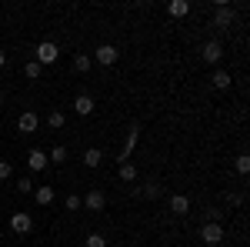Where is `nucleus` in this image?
Listing matches in <instances>:
<instances>
[{
	"instance_id": "f8f14e48",
	"label": "nucleus",
	"mask_w": 250,
	"mask_h": 247,
	"mask_svg": "<svg viewBox=\"0 0 250 247\" xmlns=\"http://www.w3.org/2000/svg\"><path fill=\"white\" fill-rule=\"evenodd\" d=\"M167 14H170V17H187V14H190V0H170V3H167Z\"/></svg>"
},
{
	"instance_id": "393cba45",
	"label": "nucleus",
	"mask_w": 250,
	"mask_h": 247,
	"mask_svg": "<svg viewBox=\"0 0 250 247\" xmlns=\"http://www.w3.org/2000/svg\"><path fill=\"white\" fill-rule=\"evenodd\" d=\"M80 207H83V201L77 194H67V210H80Z\"/></svg>"
},
{
	"instance_id": "412c9836",
	"label": "nucleus",
	"mask_w": 250,
	"mask_h": 247,
	"mask_svg": "<svg viewBox=\"0 0 250 247\" xmlns=\"http://www.w3.org/2000/svg\"><path fill=\"white\" fill-rule=\"evenodd\" d=\"M47 157H50V164H63V160H67V147H63V144H57V147L47 154Z\"/></svg>"
},
{
	"instance_id": "ddd939ff",
	"label": "nucleus",
	"mask_w": 250,
	"mask_h": 247,
	"mask_svg": "<svg viewBox=\"0 0 250 247\" xmlns=\"http://www.w3.org/2000/svg\"><path fill=\"white\" fill-rule=\"evenodd\" d=\"M170 210L177 214V217H184V214L190 210V201H187L184 194H173V197H170Z\"/></svg>"
},
{
	"instance_id": "aec40b11",
	"label": "nucleus",
	"mask_w": 250,
	"mask_h": 247,
	"mask_svg": "<svg viewBox=\"0 0 250 247\" xmlns=\"http://www.w3.org/2000/svg\"><path fill=\"white\" fill-rule=\"evenodd\" d=\"M40 74H43V67H40L37 60H30V64H27V67H23V77H27V80H37Z\"/></svg>"
},
{
	"instance_id": "bb28decb",
	"label": "nucleus",
	"mask_w": 250,
	"mask_h": 247,
	"mask_svg": "<svg viewBox=\"0 0 250 247\" xmlns=\"http://www.w3.org/2000/svg\"><path fill=\"white\" fill-rule=\"evenodd\" d=\"M14 174V167H10V160H0V180H7Z\"/></svg>"
},
{
	"instance_id": "20e7f679",
	"label": "nucleus",
	"mask_w": 250,
	"mask_h": 247,
	"mask_svg": "<svg viewBox=\"0 0 250 247\" xmlns=\"http://www.w3.org/2000/svg\"><path fill=\"white\" fill-rule=\"evenodd\" d=\"M10 230H14V234H30V230H34V217H30L27 210L10 214Z\"/></svg>"
},
{
	"instance_id": "4be33fe9",
	"label": "nucleus",
	"mask_w": 250,
	"mask_h": 247,
	"mask_svg": "<svg viewBox=\"0 0 250 247\" xmlns=\"http://www.w3.org/2000/svg\"><path fill=\"white\" fill-rule=\"evenodd\" d=\"M87 247H107V237L104 234H87Z\"/></svg>"
},
{
	"instance_id": "c85d7f7f",
	"label": "nucleus",
	"mask_w": 250,
	"mask_h": 247,
	"mask_svg": "<svg viewBox=\"0 0 250 247\" xmlns=\"http://www.w3.org/2000/svg\"><path fill=\"white\" fill-rule=\"evenodd\" d=\"M0 104H3V94H0Z\"/></svg>"
},
{
	"instance_id": "6e6552de",
	"label": "nucleus",
	"mask_w": 250,
	"mask_h": 247,
	"mask_svg": "<svg viewBox=\"0 0 250 247\" xmlns=\"http://www.w3.org/2000/svg\"><path fill=\"white\" fill-rule=\"evenodd\" d=\"M74 111H77L80 117H90L97 111V100L90 94H77V97H74Z\"/></svg>"
},
{
	"instance_id": "6ab92c4d",
	"label": "nucleus",
	"mask_w": 250,
	"mask_h": 247,
	"mask_svg": "<svg viewBox=\"0 0 250 247\" xmlns=\"http://www.w3.org/2000/svg\"><path fill=\"white\" fill-rule=\"evenodd\" d=\"M47 124H50L54 131H60V127L67 124V117H63V111H50V114H47Z\"/></svg>"
},
{
	"instance_id": "b1692460",
	"label": "nucleus",
	"mask_w": 250,
	"mask_h": 247,
	"mask_svg": "<svg viewBox=\"0 0 250 247\" xmlns=\"http://www.w3.org/2000/svg\"><path fill=\"white\" fill-rule=\"evenodd\" d=\"M237 171H240V174H250V157H247V154H240V157H237Z\"/></svg>"
},
{
	"instance_id": "9d476101",
	"label": "nucleus",
	"mask_w": 250,
	"mask_h": 247,
	"mask_svg": "<svg viewBox=\"0 0 250 247\" xmlns=\"http://www.w3.org/2000/svg\"><path fill=\"white\" fill-rule=\"evenodd\" d=\"M80 201H83V207H87V210H104V204H107V197H104L100 190H90V194H83Z\"/></svg>"
},
{
	"instance_id": "a211bd4d",
	"label": "nucleus",
	"mask_w": 250,
	"mask_h": 247,
	"mask_svg": "<svg viewBox=\"0 0 250 247\" xmlns=\"http://www.w3.org/2000/svg\"><path fill=\"white\" fill-rule=\"evenodd\" d=\"M74 67H77V74H87V70L94 67V60L87 57V54H77V57H74Z\"/></svg>"
},
{
	"instance_id": "2eb2a0df",
	"label": "nucleus",
	"mask_w": 250,
	"mask_h": 247,
	"mask_svg": "<svg viewBox=\"0 0 250 247\" xmlns=\"http://www.w3.org/2000/svg\"><path fill=\"white\" fill-rule=\"evenodd\" d=\"M117 177H120L124 184H134V180H137V167L127 160V164H120V167H117Z\"/></svg>"
},
{
	"instance_id": "cd10ccee",
	"label": "nucleus",
	"mask_w": 250,
	"mask_h": 247,
	"mask_svg": "<svg viewBox=\"0 0 250 247\" xmlns=\"http://www.w3.org/2000/svg\"><path fill=\"white\" fill-rule=\"evenodd\" d=\"M3 64H7V54H3V50H0V70H3Z\"/></svg>"
},
{
	"instance_id": "a878e982",
	"label": "nucleus",
	"mask_w": 250,
	"mask_h": 247,
	"mask_svg": "<svg viewBox=\"0 0 250 247\" xmlns=\"http://www.w3.org/2000/svg\"><path fill=\"white\" fill-rule=\"evenodd\" d=\"M140 194H144V197H150V201H154V197H160V184H147V187L140 190Z\"/></svg>"
},
{
	"instance_id": "0eeeda50",
	"label": "nucleus",
	"mask_w": 250,
	"mask_h": 247,
	"mask_svg": "<svg viewBox=\"0 0 250 247\" xmlns=\"http://www.w3.org/2000/svg\"><path fill=\"white\" fill-rule=\"evenodd\" d=\"M200 57H204V64H217V60L224 57V47H220V40H207V44L200 47Z\"/></svg>"
},
{
	"instance_id": "423d86ee",
	"label": "nucleus",
	"mask_w": 250,
	"mask_h": 247,
	"mask_svg": "<svg viewBox=\"0 0 250 247\" xmlns=\"http://www.w3.org/2000/svg\"><path fill=\"white\" fill-rule=\"evenodd\" d=\"M230 23H233V7H227V3H217V10H213V27L227 30Z\"/></svg>"
},
{
	"instance_id": "9b49d317",
	"label": "nucleus",
	"mask_w": 250,
	"mask_h": 247,
	"mask_svg": "<svg viewBox=\"0 0 250 247\" xmlns=\"http://www.w3.org/2000/svg\"><path fill=\"white\" fill-rule=\"evenodd\" d=\"M47 164H50V157H47L43 151H30L27 154V167H30V171H43Z\"/></svg>"
},
{
	"instance_id": "f03ea898",
	"label": "nucleus",
	"mask_w": 250,
	"mask_h": 247,
	"mask_svg": "<svg viewBox=\"0 0 250 247\" xmlns=\"http://www.w3.org/2000/svg\"><path fill=\"white\" fill-rule=\"evenodd\" d=\"M200 241H204L207 247H217L220 241H224V227H220L217 221H207V224L200 227Z\"/></svg>"
},
{
	"instance_id": "dca6fc26",
	"label": "nucleus",
	"mask_w": 250,
	"mask_h": 247,
	"mask_svg": "<svg viewBox=\"0 0 250 247\" xmlns=\"http://www.w3.org/2000/svg\"><path fill=\"white\" fill-rule=\"evenodd\" d=\"M210 84H213V87H217V90H227V87H230L233 80H230V74H227V70H213Z\"/></svg>"
},
{
	"instance_id": "39448f33",
	"label": "nucleus",
	"mask_w": 250,
	"mask_h": 247,
	"mask_svg": "<svg viewBox=\"0 0 250 247\" xmlns=\"http://www.w3.org/2000/svg\"><path fill=\"white\" fill-rule=\"evenodd\" d=\"M137 140H140V124H130V131H127V140H124V147H120V164H127V160H130V154H134Z\"/></svg>"
},
{
	"instance_id": "f3484780",
	"label": "nucleus",
	"mask_w": 250,
	"mask_h": 247,
	"mask_svg": "<svg viewBox=\"0 0 250 247\" xmlns=\"http://www.w3.org/2000/svg\"><path fill=\"white\" fill-rule=\"evenodd\" d=\"M100 160H104V154L97 151V147H90V151H83V164H87V167H100Z\"/></svg>"
},
{
	"instance_id": "4468645a",
	"label": "nucleus",
	"mask_w": 250,
	"mask_h": 247,
	"mask_svg": "<svg viewBox=\"0 0 250 247\" xmlns=\"http://www.w3.org/2000/svg\"><path fill=\"white\" fill-rule=\"evenodd\" d=\"M54 187H34V201H37L40 207H47V204H54Z\"/></svg>"
},
{
	"instance_id": "1a4fd4ad",
	"label": "nucleus",
	"mask_w": 250,
	"mask_h": 247,
	"mask_svg": "<svg viewBox=\"0 0 250 247\" xmlns=\"http://www.w3.org/2000/svg\"><path fill=\"white\" fill-rule=\"evenodd\" d=\"M37 127H40V117L34 114V111H23V114L17 117V131L20 134H34Z\"/></svg>"
},
{
	"instance_id": "7ed1b4c3",
	"label": "nucleus",
	"mask_w": 250,
	"mask_h": 247,
	"mask_svg": "<svg viewBox=\"0 0 250 247\" xmlns=\"http://www.w3.org/2000/svg\"><path fill=\"white\" fill-rule=\"evenodd\" d=\"M117 57H120V50H117L114 44H100V47L94 50V57H90V60H97L100 67H110V64H117Z\"/></svg>"
},
{
	"instance_id": "5701e85b",
	"label": "nucleus",
	"mask_w": 250,
	"mask_h": 247,
	"mask_svg": "<svg viewBox=\"0 0 250 247\" xmlns=\"http://www.w3.org/2000/svg\"><path fill=\"white\" fill-rule=\"evenodd\" d=\"M17 190H20V194H34V180H30V177H20Z\"/></svg>"
},
{
	"instance_id": "f257e3e1",
	"label": "nucleus",
	"mask_w": 250,
	"mask_h": 247,
	"mask_svg": "<svg viewBox=\"0 0 250 247\" xmlns=\"http://www.w3.org/2000/svg\"><path fill=\"white\" fill-rule=\"evenodd\" d=\"M34 57H37V64H40V67H50V64H57V57H60V47L54 44V40H43V44H37Z\"/></svg>"
}]
</instances>
